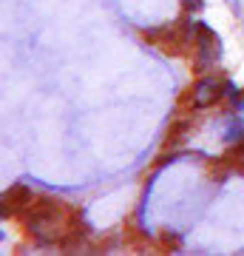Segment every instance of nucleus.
<instances>
[{"label":"nucleus","instance_id":"f03ea898","mask_svg":"<svg viewBox=\"0 0 244 256\" xmlns=\"http://www.w3.org/2000/svg\"><path fill=\"white\" fill-rule=\"evenodd\" d=\"M222 37L216 34V28H210L205 20L196 18V34H193V72L208 74L210 68H216L222 63Z\"/></svg>","mask_w":244,"mask_h":256},{"label":"nucleus","instance_id":"0eeeda50","mask_svg":"<svg viewBox=\"0 0 244 256\" xmlns=\"http://www.w3.org/2000/svg\"><path fill=\"white\" fill-rule=\"evenodd\" d=\"M190 126H193V120H176L171 126V131H168V140H165V148H176L185 142V134L190 131Z\"/></svg>","mask_w":244,"mask_h":256},{"label":"nucleus","instance_id":"9d476101","mask_svg":"<svg viewBox=\"0 0 244 256\" xmlns=\"http://www.w3.org/2000/svg\"><path fill=\"white\" fill-rule=\"evenodd\" d=\"M227 6H230V12H233L236 18H244V6H242V0H227Z\"/></svg>","mask_w":244,"mask_h":256},{"label":"nucleus","instance_id":"f257e3e1","mask_svg":"<svg viewBox=\"0 0 244 256\" xmlns=\"http://www.w3.org/2000/svg\"><path fill=\"white\" fill-rule=\"evenodd\" d=\"M23 222V228L37 245H60L65 234L80 222V210L68 205V202L51 200V196H37L23 214L17 216Z\"/></svg>","mask_w":244,"mask_h":256},{"label":"nucleus","instance_id":"7ed1b4c3","mask_svg":"<svg viewBox=\"0 0 244 256\" xmlns=\"http://www.w3.org/2000/svg\"><path fill=\"white\" fill-rule=\"evenodd\" d=\"M222 100H225L222 80H216L213 74H199L193 80V86L188 88V94L182 97V106H188L190 111H205V108H213Z\"/></svg>","mask_w":244,"mask_h":256},{"label":"nucleus","instance_id":"20e7f679","mask_svg":"<svg viewBox=\"0 0 244 256\" xmlns=\"http://www.w3.org/2000/svg\"><path fill=\"white\" fill-rule=\"evenodd\" d=\"M34 200H37L34 191L26 182H14L9 191L3 194V216H9V214L11 216H20Z\"/></svg>","mask_w":244,"mask_h":256},{"label":"nucleus","instance_id":"1a4fd4ad","mask_svg":"<svg viewBox=\"0 0 244 256\" xmlns=\"http://www.w3.org/2000/svg\"><path fill=\"white\" fill-rule=\"evenodd\" d=\"M185 3V9L188 12H202L205 9V0H182Z\"/></svg>","mask_w":244,"mask_h":256},{"label":"nucleus","instance_id":"423d86ee","mask_svg":"<svg viewBox=\"0 0 244 256\" xmlns=\"http://www.w3.org/2000/svg\"><path fill=\"white\" fill-rule=\"evenodd\" d=\"M222 92H225V100L230 102V108L244 111V88H239V86L227 77V80H222Z\"/></svg>","mask_w":244,"mask_h":256},{"label":"nucleus","instance_id":"39448f33","mask_svg":"<svg viewBox=\"0 0 244 256\" xmlns=\"http://www.w3.org/2000/svg\"><path fill=\"white\" fill-rule=\"evenodd\" d=\"M222 140L227 146H236L244 140V111H225L222 114Z\"/></svg>","mask_w":244,"mask_h":256},{"label":"nucleus","instance_id":"6e6552de","mask_svg":"<svg viewBox=\"0 0 244 256\" xmlns=\"http://www.w3.org/2000/svg\"><path fill=\"white\" fill-rule=\"evenodd\" d=\"M162 242L171 248L173 254H179V250H182V242H179V236H176L173 230H165V234H162Z\"/></svg>","mask_w":244,"mask_h":256},{"label":"nucleus","instance_id":"9b49d317","mask_svg":"<svg viewBox=\"0 0 244 256\" xmlns=\"http://www.w3.org/2000/svg\"><path fill=\"white\" fill-rule=\"evenodd\" d=\"M242 32H244V18H242Z\"/></svg>","mask_w":244,"mask_h":256}]
</instances>
